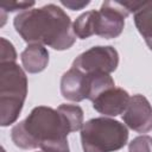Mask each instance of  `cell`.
Returning a JSON list of instances; mask_svg holds the SVG:
<instances>
[{"label": "cell", "mask_w": 152, "mask_h": 152, "mask_svg": "<svg viewBox=\"0 0 152 152\" xmlns=\"http://www.w3.org/2000/svg\"><path fill=\"white\" fill-rule=\"evenodd\" d=\"M83 126V110L76 104H61L57 109L39 106L11 131L15 146L45 152H70L68 134Z\"/></svg>", "instance_id": "obj_1"}, {"label": "cell", "mask_w": 152, "mask_h": 152, "mask_svg": "<svg viewBox=\"0 0 152 152\" xmlns=\"http://www.w3.org/2000/svg\"><path fill=\"white\" fill-rule=\"evenodd\" d=\"M13 24L15 31L30 44L66 50L76 40L69 15L53 4L19 13Z\"/></svg>", "instance_id": "obj_2"}, {"label": "cell", "mask_w": 152, "mask_h": 152, "mask_svg": "<svg viewBox=\"0 0 152 152\" xmlns=\"http://www.w3.org/2000/svg\"><path fill=\"white\" fill-rule=\"evenodd\" d=\"M141 2L104 1L99 11H88L81 14L72 24L74 33L80 39L89 38L93 34L104 39L116 38L125 26V18L134 13Z\"/></svg>", "instance_id": "obj_3"}, {"label": "cell", "mask_w": 152, "mask_h": 152, "mask_svg": "<svg viewBox=\"0 0 152 152\" xmlns=\"http://www.w3.org/2000/svg\"><path fill=\"white\" fill-rule=\"evenodd\" d=\"M27 95V77L15 62L0 64V114L1 126L13 124Z\"/></svg>", "instance_id": "obj_4"}, {"label": "cell", "mask_w": 152, "mask_h": 152, "mask_svg": "<svg viewBox=\"0 0 152 152\" xmlns=\"http://www.w3.org/2000/svg\"><path fill=\"white\" fill-rule=\"evenodd\" d=\"M127 140V127L114 119L94 118L81 128L83 152H114L122 148Z\"/></svg>", "instance_id": "obj_5"}, {"label": "cell", "mask_w": 152, "mask_h": 152, "mask_svg": "<svg viewBox=\"0 0 152 152\" xmlns=\"http://www.w3.org/2000/svg\"><path fill=\"white\" fill-rule=\"evenodd\" d=\"M115 87L109 74H87L76 68H70L61 80V93L64 99L80 102L82 100L94 101L104 90Z\"/></svg>", "instance_id": "obj_6"}, {"label": "cell", "mask_w": 152, "mask_h": 152, "mask_svg": "<svg viewBox=\"0 0 152 152\" xmlns=\"http://www.w3.org/2000/svg\"><path fill=\"white\" fill-rule=\"evenodd\" d=\"M118 64L119 55L113 46H93L74 59L72 68L87 74H110Z\"/></svg>", "instance_id": "obj_7"}, {"label": "cell", "mask_w": 152, "mask_h": 152, "mask_svg": "<svg viewBox=\"0 0 152 152\" xmlns=\"http://www.w3.org/2000/svg\"><path fill=\"white\" fill-rule=\"evenodd\" d=\"M125 124L133 131L147 133L152 129V106L140 94L133 95L122 114Z\"/></svg>", "instance_id": "obj_8"}, {"label": "cell", "mask_w": 152, "mask_h": 152, "mask_svg": "<svg viewBox=\"0 0 152 152\" xmlns=\"http://www.w3.org/2000/svg\"><path fill=\"white\" fill-rule=\"evenodd\" d=\"M129 100L131 96L126 90H124L122 88L113 87L100 94L93 101V107L95 110L103 115L116 116L125 113Z\"/></svg>", "instance_id": "obj_9"}, {"label": "cell", "mask_w": 152, "mask_h": 152, "mask_svg": "<svg viewBox=\"0 0 152 152\" xmlns=\"http://www.w3.org/2000/svg\"><path fill=\"white\" fill-rule=\"evenodd\" d=\"M49 62L48 50L39 44H30L21 52V63L26 71L31 74L43 71Z\"/></svg>", "instance_id": "obj_10"}, {"label": "cell", "mask_w": 152, "mask_h": 152, "mask_svg": "<svg viewBox=\"0 0 152 152\" xmlns=\"http://www.w3.org/2000/svg\"><path fill=\"white\" fill-rule=\"evenodd\" d=\"M134 24L152 50V1H142L134 12Z\"/></svg>", "instance_id": "obj_11"}, {"label": "cell", "mask_w": 152, "mask_h": 152, "mask_svg": "<svg viewBox=\"0 0 152 152\" xmlns=\"http://www.w3.org/2000/svg\"><path fill=\"white\" fill-rule=\"evenodd\" d=\"M129 152H152V137L140 135L134 138L128 146Z\"/></svg>", "instance_id": "obj_12"}, {"label": "cell", "mask_w": 152, "mask_h": 152, "mask_svg": "<svg viewBox=\"0 0 152 152\" xmlns=\"http://www.w3.org/2000/svg\"><path fill=\"white\" fill-rule=\"evenodd\" d=\"M1 53H0V63L6 62H15L17 59V52L12 45L11 42L6 40L5 38H1Z\"/></svg>", "instance_id": "obj_13"}, {"label": "cell", "mask_w": 152, "mask_h": 152, "mask_svg": "<svg viewBox=\"0 0 152 152\" xmlns=\"http://www.w3.org/2000/svg\"><path fill=\"white\" fill-rule=\"evenodd\" d=\"M34 2H14V4H10V5H2V10L7 8V11L13 12V11H18V10H28V7L33 6Z\"/></svg>", "instance_id": "obj_14"}, {"label": "cell", "mask_w": 152, "mask_h": 152, "mask_svg": "<svg viewBox=\"0 0 152 152\" xmlns=\"http://www.w3.org/2000/svg\"><path fill=\"white\" fill-rule=\"evenodd\" d=\"M61 4L72 11H78L82 10L83 7H86L87 5L90 4V1H82V2H77V1H61Z\"/></svg>", "instance_id": "obj_15"}, {"label": "cell", "mask_w": 152, "mask_h": 152, "mask_svg": "<svg viewBox=\"0 0 152 152\" xmlns=\"http://www.w3.org/2000/svg\"><path fill=\"white\" fill-rule=\"evenodd\" d=\"M42 152H45V151H42Z\"/></svg>", "instance_id": "obj_16"}]
</instances>
